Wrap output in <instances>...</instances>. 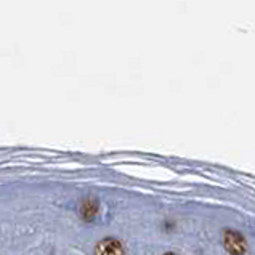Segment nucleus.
<instances>
[{"label": "nucleus", "mask_w": 255, "mask_h": 255, "mask_svg": "<svg viewBox=\"0 0 255 255\" xmlns=\"http://www.w3.org/2000/svg\"><path fill=\"white\" fill-rule=\"evenodd\" d=\"M225 249L230 255H244L247 252V243L243 235L235 230H227L223 235Z\"/></svg>", "instance_id": "f257e3e1"}, {"label": "nucleus", "mask_w": 255, "mask_h": 255, "mask_svg": "<svg viewBox=\"0 0 255 255\" xmlns=\"http://www.w3.org/2000/svg\"><path fill=\"white\" fill-rule=\"evenodd\" d=\"M95 255H126L124 246L118 241V239H103L95 247Z\"/></svg>", "instance_id": "f03ea898"}, {"label": "nucleus", "mask_w": 255, "mask_h": 255, "mask_svg": "<svg viewBox=\"0 0 255 255\" xmlns=\"http://www.w3.org/2000/svg\"><path fill=\"white\" fill-rule=\"evenodd\" d=\"M98 207H100V204L97 199L87 198L81 202V206H79V214H81V217L84 218V220L90 222L95 218V215L98 214Z\"/></svg>", "instance_id": "7ed1b4c3"}, {"label": "nucleus", "mask_w": 255, "mask_h": 255, "mask_svg": "<svg viewBox=\"0 0 255 255\" xmlns=\"http://www.w3.org/2000/svg\"><path fill=\"white\" fill-rule=\"evenodd\" d=\"M164 255H177V254H172V252H167V254H164Z\"/></svg>", "instance_id": "20e7f679"}]
</instances>
